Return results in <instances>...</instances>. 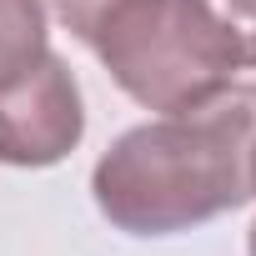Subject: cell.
<instances>
[{
    "instance_id": "7a4b0ae2",
    "label": "cell",
    "mask_w": 256,
    "mask_h": 256,
    "mask_svg": "<svg viewBox=\"0 0 256 256\" xmlns=\"http://www.w3.org/2000/svg\"><path fill=\"white\" fill-rule=\"evenodd\" d=\"M106 76L136 106L171 116L236 86L241 56L206 0H131L90 40Z\"/></svg>"
},
{
    "instance_id": "8992f818",
    "label": "cell",
    "mask_w": 256,
    "mask_h": 256,
    "mask_svg": "<svg viewBox=\"0 0 256 256\" xmlns=\"http://www.w3.org/2000/svg\"><path fill=\"white\" fill-rule=\"evenodd\" d=\"M206 6L231 30L236 56H241V70H256V0H206Z\"/></svg>"
},
{
    "instance_id": "6da1fadb",
    "label": "cell",
    "mask_w": 256,
    "mask_h": 256,
    "mask_svg": "<svg viewBox=\"0 0 256 256\" xmlns=\"http://www.w3.org/2000/svg\"><path fill=\"white\" fill-rule=\"evenodd\" d=\"M256 86L120 131L90 171L96 211L126 236H181L251 201Z\"/></svg>"
},
{
    "instance_id": "3957f363",
    "label": "cell",
    "mask_w": 256,
    "mask_h": 256,
    "mask_svg": "<svg viewBox=\"0 0 256 256\" xmlns=\"http://www.w3.org/2000/svg\"><path fill=\"white\" fill-rule=\"evenodd\" d=\"M86 136V100L76 70L50 50L30 76L0 86V166H60Z\"/></svg>"
},
{
    "instance_id": "277c9868",
    "label": "cell",
    "mask_w": 256,
    "mask_h": 256,
    "mask_svg": "<svg viewBox=\"0 0 256 256\" xmlns=\"http://www.w3.org/2000/svg\"><path fill=\"white\" fill-rule=\"evenodd\" d=\"M50 56L46 0H0V86L30 76Z\"/></svg>"
},
{
    "instance_id": "5b68a950",
    "label": "cell",
    "mask_w": 256,
    "mask_h": 256,
    "mask_svg": "<svg viewBox=\"0 0 256 256\" xmlns=\"http://www.w3.org/2000/svg\"><path fill=\"white\" fill-rule=\"evenodd\" d=\"M131 0H50V10L60 16V26L80 40V46H90L96 36H100V26L116 16V10H126Z\"/></svg>"
},
{
    "instance_id": "52a82bcc",
    "label": "cell",
    "mask_w": 256,
    "mask_h": 256,
    "mask_svg": "<svg viewBox=\"0 0 256 256\" xmlns=\"http://www.w3.org/2000/svg\"><path fill=\"white\" fill-rule=\"evenodd\" d=\"M251 201H256V136H251ZM246 256H256V221L246 231Z\"/></svg>"
}]
</instances>
